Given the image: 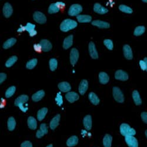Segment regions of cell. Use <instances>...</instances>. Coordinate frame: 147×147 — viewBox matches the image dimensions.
<instances>
[{
  "label": "cell",
  "mask_w": 147,
  "mask_h": 147,
  "mask_svg": "<svg viewBox=\"0 0 147 147\" xmlns=\"http://www.w3.org/2000/svg\"><path fill=\"white\" fill-rule=\"evenodd\" d=\"M113 137L109 134H106L103 138V145L104 147H111Z\"/></svg>",
  "instance_id": "f546056e"
},
{
  "label": "cell",
  "mask_w": 147,
  "mask_h": 147,
  "mask_svg": "<svg viewBox=\"0 0 147 147\" xmlns=\"http://www.w3.org/2000/svg\"><path fill=\"white\" fill-rule=\"evenodd\" d=\"M83 124L84 127L87 130H90L92 128V118L90 115H86L83 119Z\"/></svg>",
  "instance_id": "ffe728a7"
},
{
  "label": "cell",
  "mask_w": 147,
  "mask_h": 147,
  "mask_svg": "<svg viewBox=\"0 0 147 147\" xmlns=\"http://www.w3.org/2000/svg\"><path fill=\"white\" fill-rule=\"evenodd\" d=\"M18 59V58L16 56H13L10 57L5 63V66L7 68H9L13 66L16 62Z\"/></svg>",
  "instance_id": "d590c367"
},
{
  "label": "cell",
  "mask_w": 147,
  "mask_h": 147,
  "mask_svg": "<svg viewBox=\"0 0 147 147\" xmlns=\"http://www.w3.org/2000/svg\"><path fill=\"white\" fill-rule=\"evenodd\" d=\"M48 130L47 125L45 123H43V124H41L40 129H38L37 131H36V137L38 138H41V137H42L44 136V135H45L48 133Z\"/></svg>",
  "instance_id": "30bf717a"
},
{
  "label": "cell",
  "mask_w": 147,
  "mask_h": 147,
  "mask_svg": "<svg viewBox=\"0 0 147 147\" xmlns=\"http://www.w3.org/2000/svg\"><path fill=\"white\" fill-rule=\"evenodd\" d=\"M34 20L38 24H43L46 22L47 18L40 11H36L33 14Z\"/></svg>",
  "instance_id": "8992f818"
},
{
  "label": "cell",
  "mask_w": 147,
  "mask_h": 147,
  "mask_svg": "<svg viewBox=\"0 0 147 147\" xmlns=\"http://www.w3.org/2000/svg\"><path fill=\"white\" fill-rule=\"evenodd\" d=\"M28 100V96L27 95H21L18 98H17L14 102V105L18 107L24 113H26L28 110V107L24 106V104H26Z\"/></svg>",
  "instance_id": "7a4b0ae2"
},
{
  "label": "cell",
  "mask_w": 147,
  "mask_h": 147,
  "mask_svg": "<svg viewBox=\"0 0 147 147\" xmlns=\"http://www.w3.org/2000/svg\"><path fill=\"white\" fill-rule=\"evenodd\" d=\"M82 11V7L80 4H73L72 5L69 10H68V14L70 16H78Z\"/></svg>",
  "instance_id": "5b68a950"
},
{
  "label": "cell",
  "mask_w": 147,
  "mask_h": 147,
  "mask_svg": "<svg viewBox=\"0 0 147 147\" xmlns=\"http://www.w3.org/2000/svg\"><path fill=\"white\" fill-rule=\"evenodd\" d=\"M60 120V115L58 114L55 116L50 122V127L51 129H55L59 125V122Z\"/></svg>",
  "instance_id": "603a6c76"
},
{
  "label": "cell",
  "mask_w": 147,
  "mask_h": 147,
  "mask_svg": "<svg viewBox=\"0 0 147 147\" xmlns=\"http://www.w3.org/2000/svg\"><path fill=\"white\" fill-rule=\"evenodd\" d=\"M142 1L144 3H147V0H142Z\"/></svg>",
  "instance_id": "db71d44e"
},
{
  "label": "cell",
  "mask_w": 147,
  "mask_h": 147,
  "mask_svg": "<svg viewBox=\"0 0 147 147\" xmlns=\"http://www.w3.org/2000/svg\"><path fill=\"white\" fill-rule=\"evenodd\" d=\"M94 11L96 13L99 14H105L108 12V9L102 7L99 3H95L94 5Z\"/></svg>",
  "instance_id": "5bb4252c"
},
{
  "label": "cell",
  "mask_w": 147,
  "mask_h": 147,
  "mask_svg": "<svg viewBox=\"0 0 147 147\" xmlns=\"http://www.w3.org/2000/svg\"><path fill=\"white\" fill-rule=\"evenodd\" d=\"M92 25L100 28H108L110 27L109 24L101 20H95L92 22Z\"/></svg>",
  "instance_id": "9a60e30c"
},
{
  "label": "cell",
  "mask_w": 147,
  "mask_h": 147,
  "mask_svg": "<svg viewBox=\"0 0 147 147\" xmlns=\"http://www.w3.org/2000/svg\"><path fill=\"white\" fill-rule=\"evenodd\" d=\"M21 147H32V144L30 141H26L21 144Z\"/></svg>",
  "instance_id": "f6af8a7d"
},
{
  "label": "cell",
  "mask_w": 147,
  "mask_h": 147,
  "mask_svg": "<svg viewBox=\"0 0 147 147\" xmlns=\"http://www.w3.org/2000/svg\"><path fill=\"white\" fill-rule=\"evenodd\" d=\"M17 41V40L14 38H11L7 40L4 44H3V48L4 49H8L10 47H11L13 45H14Z\"/></svg>",
  "instance_id": "836d02e7"
},
{
  "label": "cell",
  "mask_w": 147,
  "mask_h": 147,
  "mask_svg": "<svg viewBox=\"0 0 147 147\" xmlns=\"http://www.w3.org/2000/svg\"><path fill=\"white\" fill-rule=\"evenodd\" d=\"M120 132L124 137L134 136L136 134V131L127 124H122L120 126Z\"/></svg>",
  "instance_id": "3957f363"
},
{
  "label": "cell",
  "mask_w": 147,
  "mask_h": 147,
  "mask_svg": "<svg viewBox=\"0 0 147 147\" xmlns=\"http://www.w3.org/2000/svg\"><path fill=\"white\" fill-rule=\"evenodd\" d=\"M144 60L145 61V63H146V71H147V58H145Z\"/></svg>",
  "instance_id": "816d5d0a"
},
{
  "label": "cell",
  "mask_w": 147,
  "mask_h": 147,
  "mask_svg": "<svg viewBox=\"0 0 147 147\" xmlns=\"http://www.w3.org/2000/svg\"><path fill=\"white\" fill-rule=\"evenodd\" d=\"M119 9L121 11L126 14H132L133 12V10L131 8L125 5H120L119 6Z\"/></svg>",
  "instance_id": "74e56055"
},
{
  "label": "cell",
  "mask_w": 147,
  "mask_h": 147,
  "mask_svg": "<svg viewBox=\"0 0 147 147\" xmlns=\"http://www.w3.org/2000/svg\"><path fill=\"white\" fill-rule=\"evenodd\" d=\"M24 31H26V27H25V26H20V27L17 30V31L18 32H22Z\"/></svg>",
  "instance_id": "f907efd6"
},
{
  "label": "cell",
  "mask_w": 147,
  "mask_h": 147,
  "mask_svg": "<svg viewBox=\"0 0 147 147\" xmlns=\"http://www.w3.org/2000/svg\"><path fill=\"white\" fill-rule=\"evenodd\" d=\"M25 27H26V30L28 31L30 36H32H32H34L35 35H36V34H37V31L35 30V26L34 24H31L30 22H28L27 24V25L25 26Z\"/></svg>",
  "instance_id": "ac0fdd59"
},
{
  "label": "cell",
  "mask_w": 147,
  "mask_h": 147,
  "mask_svg": "<svg viewBox=\"0 0 147 147\" xmlns=\"http://www.w3.org/2000/svg\"><path fill=\"white\" fill-rule=\"evenodd\" d=\"M47 147H53V145L52 144H50V145H48Z\"/></svg>",
  "instance_id": "f5cc1de1"
},
{
  "label": "cell",
  "mask_w": 147,
  "mask_h": 147,
  "mask_svg": "<svg viewBox=\"0 0 147 147\" xmlns=\"http://www.w3.org/2000/svg\"><path fill=\"white\" fill-rule=\"evenodd\" d=\"M7 126H8V129L9 131H13L16 126V121L14 117H9V119H8L7 122Z\"/></svg>",
  "instance_id": "d6a6232c"
},
{
  "label": "cell",
  "mask_w": 147,
  "mask_h": 147,
  "mask_svg": "<svg viewBox=\"0 0 147 147\" xmlns=\"http://www.w3.org/2000/svg\"><path fill=\"white\" fill-rule=\"evenodd\" d=\"M132 98L134 101L137 105H140L142 104V100L141 99V97L140 94L138 91L135 90L132 92Z\"/></svg>",
  "instance_id": "484cf974"
},
{
  "label": "cell",
  "mask_w": 147,
  "mask_h": 147,
  "mask_svg": "<svg viewBox=\"0 0 147 147\" xmlns=\"http://www.w3.org/2000/svg\"><path fill=\"white\" fill-rule=\"evenodd\" d=\"M37 62H38V61L36 58H34V59L30 60L26 64L27 68L29 69H33L36 66V65L37 64Z\"/></svg>",
  "instance_id": "f35d334b"
},
{
  "label": "cell",
  "mask_w": 147,
  "mask_h": 147,
  "mask_svg": "<svg viewBox=\"0 0 147 147\" xmlns=\"http://www.w3.org/2000/svg\"><path fill=\"white\" fill-rule=\"evenodd\" d=\"M115 78L116 80L125 81L128 80V74L122 70H118L115 74Z\"/></svg>",
  "instance_id": "ba28073f"
},
{
  "label": "cell",
  "mask_w": 147,
  "mask_h": 147,
  "mask_svg": "<svg viewBox=\"0 0 147 147\" xmlns=\"http://www.w3.org/2000/svg\"><path fill=\"white\" fill-rule=\"evenodd\" d=\"M58 88L61 91L63 92H68L71 90V85L67 82H62L58 84Z\"/></svg>",
  "instance_id": "44dd1931"
},
{
  "label": "cell",
  "mask_w": 147,
  "mask_h": 147,
  "mask_svg": "<svg viewBox=\"0 0 147 147\" xmlns=\"http://www.w3.org/2000/svg\"><path fill=\"white\" fill-rule=\"evenodd\" d=\"M48 112V109L47 108H42L40 109L37 113V119L38 121H41L44 119Z\"/></svg>",
  "instance_id": "1f68e13d"
},
{
  "label": "cell",
  "mask_w": 147,
  "mask_h": 147,
  "mask_svg": "<svg viewBox=\"0 0 147 147\" xmlns=\"http://www.w3.org/2000/svg\"><path fill=\"white\" fill-rule=\"evenodd\" d=\"M79 58V53L76 48H72L70 53V62L74 66L77 63Z\"/></svg>",
  "instance_id": "52a82bcc"
},
{
  "label": "cell",
  "mask_w": 147,
  "mask_h": 147,
  "mask_svg": "<svg viewBox=\"0 0 147 147\" xmlns=\"http://www.w3.org/2000/svg\"><path fill=\"white\" fill-rule=\"evenodd\" d=\"M49 64H50V68L51 71H54L57 69L58 62L55 58H51L50 60V63H49Z\"/></svg>",
  "instance_id": "60d3db41"
},
{
  "label": "cell",
  "mask_w": 147,
  "mask_h": 147,
  "mask_svg": "<svg viewBox=\"0 0 147 147\" xmlns=\"http://www.w3.org/2000/svg\"><path fill=\"white\" fill-rule=\"evenodd\" d=\"M88 88V82L86 80H83L81 81L79 85V92L80 94L84 95L87 91Z\"/></svg>",
  "instance_id": "2e32d148"
},
{
  "label": "cell",
  "mask_w": 147,
  "mask_h": 147,
  "mask_svg": "<svg viewBox=\"0 0 147 147\" xmlns=\"http://www.w3.org/2000/svg\"><path fill=\"white\" fill-rule=\"evenodd\" d=\"M125 140L129 147H138V141L134 136H127Z\"/></svg>",
  "instance_id": "9c48e42d"
},
{
  "label": "cell",
  "mask_w": 147,
  "mask_h": 147,
  "mask_svg": "<svg viewBox=\"0 0 147 147\" xmlns=\"http://www.w3.org/2000/svg\"><path fill=\"white\" fill-rule=\"evenodd\" d=\"M34 50L37 53H41L42 51V47L40 44H35L34 45Z\"/></svg>",
  "instance_id": "ee69618b"
},
{
  "label": "cell",
  "mask_w": 147,
  "mask_h": 147,
  "mask_svg": "<svg viewBox=\"0 0 147 147\" xmlns=\"http://www.w3.org/2000/svg\"><path fill=\"white\" fill-rule=\"evenodd\" d=\"M88 98L91 102L95 105H97L100 103V100L99 99V98L98 97V96L94 92H90L89 94Z\"/></svg>",
  "instance_id": "4dcf8cb0"
},
{
  "label": "cell",
  "mask_w": 147,
  "mask_h": 147,
  "mask_svg": "<svg viewBox=\"0 0 147 147\" xmlns=\"http://www.w3.org/2000/svg\"><path fill=\"white\" fill-rule=\"evenodd\" d=\"M145 136H146V138H147V130L145 131Z\"/></svg>",
  "instance_id": "11a10c76"
},
{
  "label": "cell",
  "mask_w": 147,
  "mask_h": 147,
  "mask_svg": "<svg viewBox=\"0 0 147 147\" xmlns=\"http://www.w3.org/2000/svg\"><path fill=\"white\" fill-rule=\"evenodd\" d=\"M123 52L125 57L129 60H131L133 58L132 51L131 50V48L128 45H125L123 47Z\"/></svg>",
  "instance_id": "d6986e66"
},
{
  "label": "cell",
  "mask_w": 147,
  "mask_h": 147,
  "mask_svg": "<svg viewBox=\"0 0 147 147\" xmlns=\"http://www.w3.org/2000/svg\"><path fill=\"white\" fill-rule=\"evenodd\" d=\"M109 77L107 73L104 72H101L99 74V81L102 84H106L109 82Z\"/></svg>",
  "instance_id": "f1b7e54d"
},
{
  "label": "cell",
  "mask_w": 147,
  "mask_h": 147,
  "mask_svg": "<svg viewBox=\"0 0 147 147\" xmlns=\"http://www.w3.org/2000/svg\"><path fill=\"white\" fill-rule=\"evenodd\" d=\"M113 96L115 100L119 103H122L124 101V96L123 93L118 87H114L113 89Z\"/></svg>",
  "instance_id": "277c9868"
},
{
  "label": "cell",
  "mask_w": 147,
  "mask_h": 147,
  "mask_svg": "<svg viewBox=\"0 0 147 147\" xmlns=\"http://www.w3.org/2000/svg\"><path fill=\"white\" fill-rule=\"evenodd\" d=\"M56 4L59 9H63L65 7V4L62 1H58L56 3Z\"/></svg>",
  "instance_id": "7dc6e473"
},
{
  "label": "cell",
  "mask_w": 147,
  "mask_h": 147,
  "mask_svg": "<svg viewBox=\"0 0 147 147\" xmlns=\"http://www.w3.org/2000/svg\"><path fill=\"white\" fill-rule=\"evenodd\" d=\"M77 19L81 23H87L91 21L92 17L88 15H78L77 16Z\"/></svg>",
  "instance_id": "d4e9b609"
},
{
  "label": "cell",
  "mask_w": 147,
  "mask_h": 147,
  "mask_svg": "<svg viewBox=\"0 0 147 147\" xmlns=\"http://www.w3.org/2000/svg\"><path fill=\"white\" fill-rule=\"evenodd\" d=\"M59 9L58 7V6L57 5L56 3H53L51 4L50 7L48 8V13L50 14H55L57 13H58L59 11Z\"/></svg>",
  "instance_id": "e575fe53"
},
{
  "label": "cell",
  "mask_w": 147,
  "mask_h": 147,
  "mask_svg": "<svg viewBox=\"0 0 147 147\" xmlns=\"http://www.w3.org/2000/svg\"><path fill=\"white\" fill-rule=\"evenodd\" d=\"M7 78V75L4 73L0 74V83L2 84Z\"/></svg>",
  "instance_id": "c3c4849f"
},
{
  "label": "cell",
  "mask_w": 147,
  "mask_h": 147,
  "mask_svg": "<svg viewBox=\"0 0 147 147\" xmlns=\"http://www.w3.org/2000/svg\"><path fill=\"white\" fill-rule=\"evenodd\" d=\"M40 44L42 47V51L44 52L50 51L52 49L51 43L47 40H42Z\"/></svg>",
  "instance_id": "e0dca14e"
},
{
  "label": "cell",
  "mask_w": 147,
  "mask_h": 147,
  "mask_svg": "<svg viewBox=\"0 0 147 147\" xmlns=\"http://www.w3.org/2000/svg\"><path fill=\"white\" fill-rule=\"evenodd\" d=\"M77 25V22L76 21L71 19H66L61 24L60 30L63 32H67L76 28Z\"/></svg>",
  "instance_id": "6da1fadb"
},
{
  "label": "cell",
  "mask_w": 147,
  "mask_h": 147,
  "mask_svg": "<svg viewBox=\"0 0 147 147\" xmlns=\"http://www.w3.org/2000/svg\"><path fill=\"white\" fill-rule=\"evenodd\" d=\"M78 142V138L77 136H71L67 141V145L69 147L74 146L77 145Z\"/></svg>",
  "instance_id": "4316f807"
},
{
  "label": "cell",
  "mask_w": 147,
  "mask_h": 147,
  "mask_svg": "<svg viewBox=\"0 0 147 147\" xmlns=\"http://www.w3.org/2000/svg\"><path fill=\"white\" fill-rule=\"evenodd\" d=\"M65 98L69 102L73 103L79 99V95L75 92H68L65 95Z\"/></svg>",
  "instance_id": "8fae6325"
},
{
  "label": "cell",
  "mask_w": 147,
  "mask_h": 147,
  "mask_svg": "<svg viewBox=\"0 0 147 147\" xmlns=\"http://www.w3.org/2000/svg\"><path fill=\"white\" fill-rule=\"evenodd\" d=\"M73 44V35H69L68 37H67L63 42V48L65 50L69 48Z\"/></svg>",
  "instance_id": "cb8c5ba5"
},
{
  "label": "cell",
  "mask_w": 147,
  "mask_h": 147,
  "mask_svg": "<svg viewBox=\"0 0 147 147\" xmlns=\"http://www.w3.org/2000/svg\"><path fill=\"white\" fill-rule=\"evenodd\" d=\"M16 90V88L14 86H11L9 88L7 89V90L5 92V97L6 98H10L11 96H13Z\"/></svg>",
  "instance_id": "ab89813d"
},
{
  "label": "cell",
  "mask_w": 147,
  "mask_h": 147,
  "mask_svg": "<svg viewBox=\"0 0 147 147\" xmlns=\"http://www.w3.org/2000/svg\"><path fill=\"white\" fill-rule=\"evenodd\" d=\"M88 50H89L90 55L92 58L97 59L98 58V54L96 49L95 48V45L94 42H90L88 45Z\"/></svg>",
  "instance_id": "7c38bea8"
},
{
  "label": "cell",
  "mask_w": 147,
  "mask_h": 147,
  "mask_svg": "<svg viewBox=\"0 0 147 147\" xmlns=\"http://www.w3.org/2000/svg\"><path fill=\"white\" fill-rule=\"evenodd\" d=\"M27 123L28 127L31 129L34 130L37 127V122H36V120L32 117H28Z\"/></svg>",
  "instance_id": "83f0119b"
},
{
  "label": "cell",
  "mask_w": 147,
  "mask_h": 147,
  "mask_svg": "<svg viewBox=\"0 0 147 147\" xmlns=\"http://www.w3.org/2000/svg\"><path fill=\"white\" fill-rule=\"evenodd\" d=\"M140 65L142 70L143 71H146V63L144 60H140Z\"/></svg>",
  "instance_id": "bcb514c9"
},
{
  "label": "cell",
  "mask_w": 147,
  "mask_h": 147,
  "mask_svg": "<svg viewBox=\"0 0 147 147\" xmlns=\"http://www.w3.org/2000/svg\"><path fill=\"white\" fill-rule=\"evenodd\" d=\"M45 95V92L43 90L38 91L34 94L32 96V100L34 102H38L40 101Z\"/></svg>",
  "instance_id": "7402d4cb"
},
{
  "label": "cell",
  "mask_w": 147,
  "mask_h": 147,
  "mask_svg": "<svg viewBox=\"0 0 147 147\" xmlns=\"http://www.w3.org/2000/svg\"><path fill=\"white\" fill-rule=\"evenodd\" d=\"M3 14L4 16L6 17V18H9L12 14H13V7L11 5V4L9 3H5L3 7Z\"/></svg>",
  "instance_id": "4fadbf2b"
},
{
  "label": "cell",
  "mask_w": 147,
  "mask_h": 147,
  "mask_svg": "<svg viewBox=\"0 0 147 147\" xmlns=\"http://www.w3.org/2000/svg\"><path fill=\"white\" fill-rule=\"evenodd\" d=\"M55 101L58 106H61L63 103V96L61 95L60 92H58L57 94V95L55 98Z\"/></svg>",
  "instance_id": "7bdbcfd3"
},
{
  "label": "cell",
  "mask_w": 147,
  "mask_h": 147,
  "mask_svg": "<svg viewBox=\"0 0 147 147\" xmlns=\"http://www.w3.org/2000/svg\"><path fill=\"white\" fill-rule=\"evenodd\" d=\"M145 31V28L144 26H138L136 28L134 32V35L135 36H140L142 35Z\"/></svg>",
  "instance_id": "8d00e7d4"
},
{
  "label": "cell",
  "mask_w": 147,
  "mask_h": 147,
  "mask_svg": "<svg viewBox=\"0 0 147 147\" xmlns=\"http://www.w3.org/2000/svg\"><path fill=\"white\" fill-rule=\"evenodd\" d=\"M104 44L108 50H113V49L114 48V44L112 40L109 39H106L104 41Z\"/></svg>",
  "instance_id": "b9f144b4"
},
{
  "label": "cell",
  "mask_w": 147,
  "mask_h": 147,
  "mask_svg": "<svg viewBox=\"0 0 147 147\" xmlns=\"http://www.w3.org/2000/svg\"><path fill=\"white\" fill-rule=\"evenodd\" d=\"M141 118L142 121L145 122V123L147 124V113L143 112L141 114Z\"/></svg>",
  "instance_id": "681fc988"
}]
</instances>
